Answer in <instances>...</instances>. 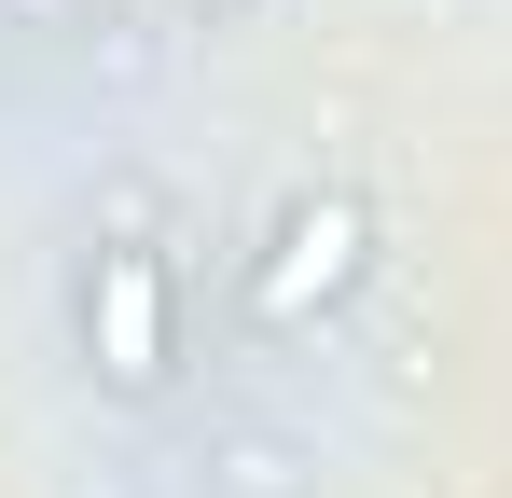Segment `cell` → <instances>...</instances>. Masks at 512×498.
Masks as SVG:
<instances>
[{
	"mask_svg": "<svg viewBox=\"0 0 512 498\" xmlns=\"http://www.w3.org/2000/svg\"><path fill=\"white\" fill-rule=\"evenodd\" d=\"M70 346H84L97 402H167L180 388V263L153 236H97L70 277Z\"/></svg>",
	"mask_w": 512,
	"mask_h": 498,
	"instance_id": "6da1fadb",
	"label": "cell"
},
{
	"mask_svg": "<svg viewBox=\"0 0 512 498\" xmlns=\"http://www.w3.org/2000/svg\"><path fill=\"white\" fill-rule=\"evenodd\" d=\"M360 277H374V208H360L346 180H305V194L263 222L250 277H236V319L250 332H319Z\"/></svg>",
	"mask_w": 512,
	"mask_h": 498,
	"instance_id": "7a4b0ae2",
	"label": "cell"
},
{
	"mask_svg": "<svg viewBox=\"0 0 512 498\" xmlns=\"http://www.w3.org/2000/svg\"><path fill=\"white\" fill-rule=\"evenodd\" d=\"M222 498H291V443H222Z\"/></svg>",
	"mask_w": 512,
	"mask_h": 498,
	"instance_id": "3957f363",
	"label": "cell"
},
{
	"mask_svg": "<svg viewBox=\"0 0 512 498\" xmlns=\"http://www.w3.org/2000/svg\"><path fill=\"white\" fill-rule=\"evenodd\" d=\"M194 14H208V28H236V14H250V0H194Z\"/></svg>",
	"mask_w": 512,
	"mask_h": 498,
	"instance_id": "277c9868",
	"label": "cell"
}]
</instances>
